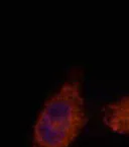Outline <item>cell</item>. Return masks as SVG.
Instances as JSON below:
<instances>
[{
    "label": "cell",
    "instance_id": "6da1fadb",
    "mask_svg": "<svg viewBox=\"0 0 129 147\" xmlns=\"http://www.w3.org/2000/svg\"><path fill=\"white\" fill-rule=\"evenodd\" d=\"M87 118L77 80L64 83L45 102L35 126L31 147H70Z\"/></svg>",
    "mask_w": 129,
    "mask_h": 147
},
{
    "label": "cell",
    "instance_id": "7a4b0ae2",
    "mask_svg": "<svg viewBox=\"0 0 129 147\" xmlns=\"http://www.w3.org/2000/svg\"><path fill=\"white\" fill-rule=\"evenodd\" d=\"M103 122L118 134H129V95L110 102L103 109Z\"/></svg>",
    "mask_w": 129,
    "mask_h": 147
}]
</instances>
